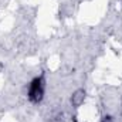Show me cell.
I'll return each mask as SVG.
<instances>
[{
    "instance_id": "cell-1",
    "label": "cell",
    "mask_w": 122,
    "mask_h": 122,
    "mask_svg": "<svg viewBox=\"0 0 122 122\" xmlns=\"http://www.w3.org/2000/svg\"><path fill=\"white\" fill-rule=\"evenodd\" d=\"M43 97V84L41 80H34L30 87V98L33 101H40Z\"/></svg>"
}]
</instances>
